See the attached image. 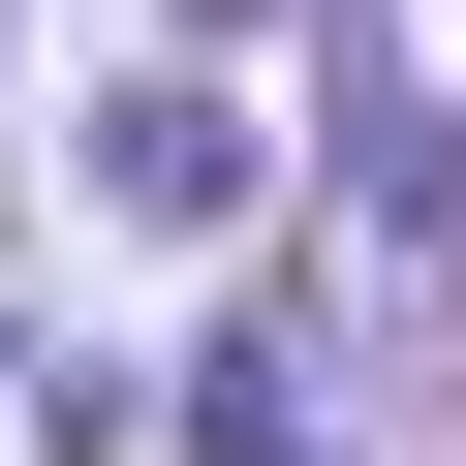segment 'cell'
Masks as SVG:
<instances>
[{
	"instance_id": "obj_1",
	"label": "cell",
	"mask_w": 466,
	"mask_h": 466,
	"mask_svg": "<svg viewBox=\"0 0 466 466\" xmlns=\"http://www.w3.org/2000/svg\"><path fill=\"white\" fill-rule=\"evenodd\" d=\"M94 187H125V218H187V249H218V218H249V94H125V125H94Z\"/></svg>"
}]
</instances>
